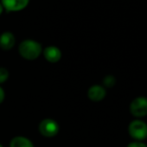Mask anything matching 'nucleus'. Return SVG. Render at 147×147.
Returning <instances> with one entry per match:
<instances>
[{"instance_id":"nucleus-7","label":"nucleus","mask_w":147,"mask_h":147,"mask_svg":"<svg viewBox=\"0 0 147 147\" xmlns=\"http://www.w3.org/2000/svg\"><path fill=\"white\" fill-rule=\"evenodd\" d=\"M42 55L45 60L50 63H56L61 59V51L56 46H48L42 49Z\"/></svg>"},{"instance_id":"nucleus-13","label":"nucleus","mask_w":147,"mask_h":147,"mask_svg":"<svg viewBox=\"0 0 147 147\" xmlns=\"http://www.w3.org/2000/svg\"><path fill=\"white\" fill-rule=\"evenodd\" d=\"M5 98V92L4 90V88L1 86H0V105H1L4 102Z\"/></svg>"},{"instance_id":"nucleus-1","label":"nucleus","mask_w":147,"mask_h":147,"mask_svg":"<svg viewBox=\"0 0 147 147\" xmlns=\"http://www.w3.org/2000/svg\"><path fill=\"white\" fill-rule=\"evenodd\" d=\"M18 52L24 59L34 61L37 59L42 53V47L37 41L26 39L19 44Z\"/></svg>"},{"instance_id":"nucleus-2","label":"nucleus","mask_w":147,"mask_h":147,"mask_svg":"<svg viewBox=\"0 0 147 147\" xmlns=\"http://www.w3.org/2000/svg\"><path fill=\"white\" fill-rule=\"evenodd\" d=\"M127 131L133 141L144 142L147 139V123L141 119L131 120L128 125Z\"/></svg>"},{"instance_id":"nucleus-5","label":"nucleus","mask_w":147,"mask_h":147,"mask_svg":"<svg viewBox=\"0 0 147 147\" xmlns=\"http://www.w3.org/2000/svg\"><path fill=\"white\" fill-rule=\"evenodd\" d=\"M30 0H1V5L7 11H19L27 7Z\"/></svg>"},{"instance_id":"nucleus-12","label":"nucleus","mask_w":147,"mask_h":147,"mask_svg":"<svg viewBox=\"0 0 147 147\" xmlns=\"http://www.w3.org/2000/svg\"><path fill=\"white\" fill-rule=\"evenodd\" d=\"M126 147H147V144L141 141H131L126 145Z\"/></svg>"},{"instance_id":"nucleus-14","label":"nucleus","mask_w":147,"mask_h":147,"mask_svg":"<svg viewBox=\"0 0 147 147\" xmlns=\"http://www.w3.org/2000/svg\"><path fill=\"white\" fill-rule=\"evenodd\" d=\"M3 11H4V8H3V6H2L1 3H0V15H1V14L3 13Z\"/></svg>"},{"instance_id":"nucleus-15","label":"nucleus","mask_w":147,"mask_h":147,"mask_svg":"<svg viewBox=\"0 0 147 147\" xmlns=\"http://www.w3.org/2000/svg\"><path fill=\"white\" fill-rule=\"evenodd\" d=\"M0 147H4V146H3V144H0Z\"/></svg>"},{"instance_id":"nucleus-4","label":"nucleus","mask_w":147,"mask_h":147,"mask_svg":"<svg viewBox=\"0 0 147 147\" xmlns=\"http://www.w3.org/2000/svg\"><path fill=\"white\" fill-rule=\"evenodd\" d=\"M38 130L40 134L43 137L54 138L58 134L60 131V126L56 120L50 118H47L40 122Z\"/></svg>"},{"instance_id":"nucleus-11","label":"nucleus","mask_w":147,"mask_h":147,"mask_svg":"<svg viewBox=\"0 0 147 147\" xmlns=\"http://www.w3.org/2000/svg\"><path fill=\"white\" fill-rule=\"evenodd\" d=\"M10 77L9 70L4 67H0V84L5 83Z\"/></svg>"},{"instance_id":"nucleus-10","label":"nucleus","mask_w":147,"mask_h":147,"mask_svg":"<svg viewBox=\"0 0 147 147\" xmlns=\"http://www.w3.org/2000/svg\"><path fill=\"white\" fill-rule=\"evenodd\" d=\"M116 82H117V80L114 76L107 75L102 80V84H103L102 86L105 88H112L116 85Z\"/></svg>"},{"instance_id":"nucleus-3","label":"nucleus","mask_w":147,"mask_h":147,"mask_svg":"<svg viewBox=\"0 0 147 147\" xmlns=\"http://www.w3.org/2000/svg\"><path fill=\"white\" fill-rule=\"evenodd\" d=\"M130 113L136 119H142L147 116V97H135L129 105Z\"/></svg>"},{"instance_id":"nucleus-8","label":"nucleus","mask_w":147,"mask_h":147,"mask_svg":"<svg viewBox=\"0 0 147 147\" xmlns=\"http://www.w3.org/2000/svg\"><path fill=\"white\" fill-rule=\"evenodd\" d=\"M16 43L15 36L10 32L5 31L0 35V48L4 50H11Z\"/></svg>"},{"instance_id":"nucleus-6","label":"nucleus","mask_w":147,"mask_h":147,"mask_svg":"<svg viewBox=\"0 0 147 147\" xmlns=\"http://www.w3.org/2000/svg\"><path fill=\"white\" fill-rule=\"evenodd\" d=\"M107 96V89L102 85H93L88 90V97L90 100L100 102Z\"/></svg>"},{"instance_id":"nucleus-9","label":"nucleus","mask_w":147,"mask_h":147,"mask_svg":"<svg viewBox=\"0 0 147 147\" xmlns=\"http://www.w3.org/2000/svg\"><path fill=\"white\" fill-rule=\"evenodd\" d=\"M10 147H35L33 142L24 136H16L11 138Z\"/></svg>"}]
</instances>
